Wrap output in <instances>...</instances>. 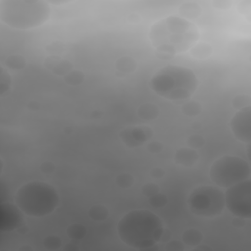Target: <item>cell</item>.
<instances>
[{
  "label": "cell",
  "mask_w": 251,
  "mask_h": 251,
  "mask_svg": "<svg viewBox=\"0 0 251 251\" xmlns=\"http://www.w3.org/2000/svg\"><path fill=\"white\" fill-rule=\"evenodd\" d=\"M198 27L179 16H169L157 21L150 27L149 39L154 49L162 54L175 56L191 49L199 39Z\"/></svg>",
  "instance_id": "obj_1"
},
{
  "label": "cell",
  "mask_w": 251,
  "mask_h": 251,
  "mask_svg": "<svg viewBox=\"0 0 251 251\" xmlns=\"http://www.w3.org/2000/svg\"><path fill=\"white\" fill-rule=\"evenodd\" d=\"M117 232L125 244L136 249H145L160 241L164 226L161 219L154 213L135 210L121 218Z\"/></svg>",
  "instance_id": "obj_2"
},
{
  "label": "cell",
  "mask_w": 251,
  "mask_h": 251,
  "mask_svg": "<svg viewBox=\"0 0 251 251\" xmlns=\"http://www.w3.org/2000/svg\"><path fill=\"white\" fill-rule=\"evenodd\" d=\"M150 85L157 95L171 101H179L193 95L198 80L192 70L188 68L166 66L153 75Z\"/></svg>",
  "instance_id": "obj_3"
},
{
  "label": "cell",
  "mask_w": 251,
  "mask_h": 251,
  "mask_svg": "<svg viewBox=\"0 0 251 251\" xmlns=\"http://www.w3.org/2000/svg\"><path fill=\"white\" fill-rule=\"evenodd\" d=\"M48 3L37 0H2L0 20L10 27L29 29L40 26L50 17Z\"/></svg>",
  "instance_id": "obj_4"
},
{
  "label": "cell",
  "mask_w": 251,
  "mask_h": 251,
  "mask_svg": "<svg viewBox=\"0 0 251 251\" xmlns=\"http://www.w3.org/2000/svg\"><path fill=\"white\" fill-rule=\"evenodd\" d=\"M15 203L20 211L27 216L44 217L56 209L59 195L52 185L42 181H31L18 189Z\"/></svg>",
  "instance_id": "obj_5"
},
{
  "label": "cell",
  "mask_w": 251,
  "mask_h": 251,
  "mask_svg": "<svg viewBox=\"0 0 251 251\" xmlns=\"http://www.w3.org/2000/svg\"><path fill=\"white\" fill-rule=\"evenodd\" d=\"M250 166L245 160L236 156H223L210 168V177L220 187L227 188L248 179Z\"/></svg>",
  "instance_id": "obj_6"
},
{
  "label": "cell",
  "mask_w": 251,
  "mask_h": 251,
  "mask_svg": "<svg viewBox=\"0 0 251 251\" xmlns=\"http://www.w3.org/2000/svg\"><path fill=\"white\" fill-rule=\"evenodd\" d=\"M188 206L198 216H217L224 210L225 193L215 186H199L189 194Z\"/></svg>",
  "instance_id": "obj_7"
},
{
  "label": "cell",
  "mask_w": 251,
  "mask_h": 251,
  "mask_svg": "<svg viewBox=\"0 0 251 251\" xmlns=\"http://www.w3.org/2000/svg\"><path fill=\"white\" fill-rule=\"evenodd\" d=\"M225 205L232 215L240 219L250 218L251 181L249 178L227 187L225 193Z\"/></svg>",
  "instance_id": "obj_8"
},
{
  "label": "cell",
  "mask_w": 251,
  "mask_h": 251,
  "mask_svg": "<svg viewBox=\"0 0 251 251\" xmlns=\"http://www.w3.org/2000/svg\"><path fill=\"white\" fill-rule=\"evenodd\" d=\"M230 128L234 136L242 142L249 143L251 136L250 106L240 109L230 121Z\"/></svg>",
  "instance_id": "obj_9"
},
{
  "label": "cell",
  "mask_w": 251,
  "mask_h": 251,
  "mask_svg": "<svg viewBox=\"0 0 251 251\" xmlns=\"http://www.w3.org/2000/svg\"><path fill=\"white\" fill-rule=\"evenodd\" d=\"M150 135L151 133L149 132L148 129L140 127L128 128L121 132L122 140L130 147L143 144L150 137Z\"/></svg>",
  "instance_id": "obj_10"
},
{
  "label": "cell",
  "mask_w": 251,
  "mask_h": 251,
  "mask_svg": "<svg viewBox=\"0 0 251 251\" xmlns=\"http://www.w3.org/2000/svg\"><path fill=\"white\" fill-rule=\"evenodd\" d=\"M198 160V153L191 148L178 149L175 154V161L178 165L190 167L193 166Z\"/></svg>",
  "instance_id": "obj_11"
},
{
  "label": "cell",
  "mask_w": 251,
  "mask_h": 251,
  "mask_svg": "<svg viewBox=\"0 0 251 251\" xmlns=\"http://www.w3.org/2000/svg\"><path fill=\"white\" fill-rule=\"evenodd\" d=\"M116 67L119 72L129 73L135 69V61L130 58H122L117 62Z\"/></svg>",
  "instance_id": "obj_12"
},
{
  "label": "cell",
  "mask_w": 251,
  "mask_h": 251,
  "mask_svg": "<svg viewBox=\"0 0 251 251\" xmlns=\"http://www.w3.org/2000/svg\"><path fill=\"white\" fill-rule=\"evenodd\" d=\"M183 239L185 243L197 244L201 240V233L196 229H189L184 232Z\"/></svg>",
  "instance_id": "obj_13"
},
{
  "label": "cell",
  "mask_w": 251,
  "mask_h": 251,
  "mask_svg": "<svg viewBox=\"0 0 251 251\" xmlns=\"http://www.w3.org/2000/svg\"><path fill=\"white\" fill-rule=\"evenodd\" d=\"M210 47L206 44H200V45H194L191 48V53L198 58H203L205 56H209L210 54Z\"/></svg>",
  "instance_id": "obj_14"
},
{
  "label": "cell",
  "mask_w": 251,
  "mask_h": 251,
  "mask_svg": "<svg viewBox=\"0 0 251 251\" xmlns=\"http://www.w3.org/2000/svg\"><path fill=\"white\" fill-rule=\"evenodd\" d=\"M89 215L92 219L96 221H101L106 218L107 211L103 206H95L89 211Z\"/></svg>",
  "instance_id": "obj_15"
},
{
  "label": "cell",
  "mask_w": 251,
  "mask_h": 251,
  "mask_svg": "<svg viewBox=\"0 0 251 251\" xmlns=\"http://www.w3.org/2000/svg\"><path fill=\"white\" fill-rule=\"evenodd\" d=\"M180 10H182L183 15H185V17H189L191 18L192 15L197 16L199 14V7L194 4V3H186L184 4Z\"/></svg>",
  "instance_id": "obj_16"
},
{
  "label": "cell",
  "mask_w": 251,
  "mask_h": 251,
  "mask_svg": "<svg viewBox=\"0 0 251 251\" xmlns=\"http://www.w3.org/2000/svg\"><path fill=\"white\" fill-rule=\"evenodd\" d=\"M157 114V109L151 105H146L140 108L139 115L143 117V119H154Z\"/></svg>",
  "instance_id": "obj_17"
},
{
  "label": "cell",
  "mask_w": 251,
  "mask_h": 251,
  "mask_svg": "<svg viewBox=\"0 0 251 251\" xmlns=\"http://www.w3.org/2000/svg\"><path fill=\"white\" fill-rule=\"evenodd\" d=\"M69 234H70V236H72L74 238L82 237L84 234V228L80 225H73L69 228Z\"/></svg>",
  "instance_id": "obj_18"
},
{
  "label": "cell",
  "mask_w": 251,
  "mask_h": 251,
  "mask_svg": "<svg viewBox=\"0 0 251 251\" xmlns=\"http://www.w3.org/2000/svg\"><path fill=\"white\" fill-rule=\"evenodd\" d=\"M182 111L189 116H193L196 115L199 111H200V107L197 103H187L183 106Z\"/></svg>",
  "instance_id": "obj_19"
},
{
  "label": "cell",
  "mask_w": 251,
  "mask_h": 251,
  "mask_svg": "<svg viewBox=\"0 0 251 251\" xmlns=\"http://www.w3.org/2000/svg\"><path fill=\"white\" fill-rule=\"evenodd\" d=\"M128 180H133V178L128 174H124L117 177V183L122 187H125V182H126V187H128L130 185L129 183H127Z\"/></svg>",
  "instance_id": "obj_20"
},
{
  "label": "cell",
  "mask_w": 251,
  "mask_h": 251,
  "mask_svg": "<svg viewBox=\"0 0 251 251\" xmlns=\"http://www.w3.org/2000/svg\"><path fill=\"white\" fill-rule=\"evenodd\" d=\"M157 197H158V196H157V195H154V198H155V199H156V200H157ZM157 202H158V203H160V205H163V202H160V200H158V201H157Z\"/></svg>",
  "instance_id": "obj_21"
}]
</instances>
